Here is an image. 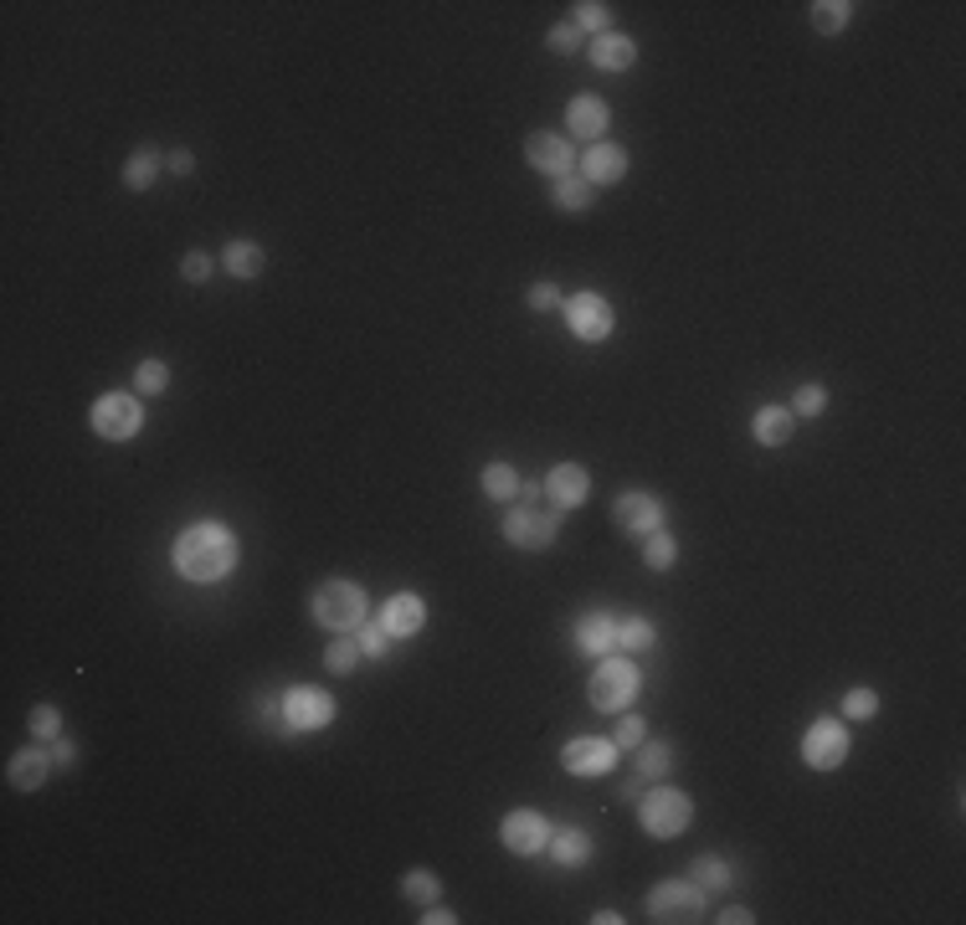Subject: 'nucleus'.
Instances as JSON below:
<instances>
[{"instance_id": "40", "label": "nucleus", "mask_w": 966, "mask_h": 925, "mask_svg": "<svg viewBox=\"0 0 966 925\" xmlns=\"http://www.w3.org/2000/svg\"><path fill=\"white\" fill-rule=\"evenodd\" d=\"M581 42H587V31L576 27V21H556V27L546 31V47L556 57H576V52H581Z\"/></svg>"}, {"instance_id": "30", "label": "nucleus", "mask_w": 966, "mask_h": 925, "mask_svg": "<svg viewBox=\"0 0 966 925\" xmlns=\"http://www.w3.org/2000/svg\"><path fill=\"white\" fill-rule=\"evenodd\" d=\"M617 648H622V653H653V648H659V628H653V617H622V622H617Z\"/></svg>"}, {"instance_id": "10", "label": "nucleus", "mask_w": 966, "mask_h": 925, "mask_svg": "<svg viewBox=\"0 0 966 925\" xmlns=\"http://www.w3.org/2000/svg\"><path fill=\"white\" fill-rule=\"evenodd\" d=\"M550 817L540 813V807H515V813H505V823H499V843H505L515 858H535V854H546V843H550Z\"/></svg>"}, {"instance_id": "5", "label": "nucleus", "mask_w": 966, "mask_h": 925, "mask_svg": "<svg viewBox=\"0 0 966 925\" xmlns=\"http://www.w3.org/2000/svg\"><path fill=\"white\" fill-rule=\"evenodd\" d=\"M88 427H93V437H103V443H129V437H140V427H144V396H134V392H103L99 401H93V411H88Z\"/></svg>"}, {"instance_id": "41", "label": "nucleus", "mask_w": 966, "mask_h": 925, "mask_svg": "<svg viewBox=\"0 0 966 925\" xmlns=\"http://www.w3.org/2000/svg\"><path fill=\"white\" fill-rule=\"evenodd\" d=\"M525 304H530L535 314H556V308L566 304V288H560V283H550V278H535L530 288H525Z\"/></svg>"}, {"instance_id": "48", "label": "nucleus", "mask_w": 966, "mask_h": 925, "mask_svg": "<svg viewBox=\"0 0 966 925\" xmlns=\"http://www.w3.org/2000/svg\"><path fill=\"white\" fill-rule=\"evenodd\" d=\"M421 925H458V915L437 899V905H421Z\"/></svg>"}, {"instance_id": "17", "label": "nucleus", "mask_w": 966, "mask_h": 925, "mask_svg": "<svg viewBox=\"0 0 966 925\" xmlns=\"http://www.w3.org/2000/svg\"><path fill=\"white\" fill-rule=\"evenodd\" d=\"M607 129H612V109H607V99H597V93H581V99L566 103V140L597 144Z\"/></svg>"}, {"instance_id": "11", "label": "nucleus", "mask_w": 966, "mask_h": 925, "mask_svg": "<svg viewBox=\"0 0 966 925\" xmlns=\"http://www.w3.org/2000/svg\"><path fill=\"white\" fill-rule=\"evenodd\" d=\"M525 160H530V170H540L546 181H566V175H576V150L566 134H556V129H535V134H525Z\"/></svg>"}, {"instance_id": "44", "label": "nucleus", "mask_w": 966, "mask_h": 925, "mask_svg": "<svg viewBox=\"0 0 966 925\" xmlns=\"http://www.w3.org/2000/svg\"><path fill=\"white\" fill-rule=\"evenodd\" d=\"M211 273H216V257L201 253V247H191V253L181 257V278H185V283H206Z\"/></svg>"}, {"instance_id": "50", "label": "nucleus", "mask_w": 966, "mask_h": 925, "mask_svg": "<svg viewBox=\"0 0 966 925\" xmlns=\"http://www.w3.org/2000/svg\"><path fill=\"white\" fill-rule=\"evenodd\" d=\"M591 925H622V915L617 911H591Z\"/></svg>"}, {"instance_id": "36", "label": "nucleus", "mask_w": 966, "mask_h": 925, "mask_svg": "<svg viewBox=\"0 0 966 925\" xmlns=\"http://www.w3.org/2000/svg\"><path fill=\"white\" fill-rule=\"evenodd\" d=\"M786 407H792V417H797V421H817L827 411V386H823V380H802L797 396H792Z\"/></svg>"}, {"instance_id": "2", "label": "nucleus", "mask_w": 966, "mask_h": 925, "mask_svg": "<svg viewBox=\"0 0 966 925\" xmlns=\"http://www.w3.org/2000/svg\"><path fill=\"white\" fill-rule=\"evenodd\" d=\"M365 612H370V597L350 576H324L314 587V597H308V617L329 632H360Z\"/></svg>"}, {"instance_id": "23", "label": "nucleus", "mask_w": 966, "mask_h": 925, "mask_svg": "<svg viewBox=\"0 0 966 925\" xmlns=\"http://www.w3.org/2000/svg\"><path fill=\"white\" fill-rule=\"evenodd\" d=\"M591 68L597 72H628L638 62V42L622 37V31H607V37H591Z\"/></svg>"}, {"instance_id": "46", "label": "nucleus", "mask_w": 966, "mask_h": 925, "mask_svg": "<svg viewBox=\"0 0 966 925\" xmlns=\"http://www.w3.org/2000/svg\"><path fill=\"white\" fill-rule=\"evenodd\" d=\"M643 786H648V782H643V776H638V771H632L628 782L617 786V802H628V807H638V802H643Z\"/></svg>"}, {"instance_id": "31", "label": "nucleus", "mask_w": 966, "mask_h": 925, "mask_svg": "<svg viewBox=\"0 0 966 925\" xmlns=\"http://www.w3.org/2000/svg\"><path fill=\"white\" fill-rule=\"evenodd\" d=\"M632 771L643 776V782H663L673 771V745L669 741H643L638 751H632Z\"/></svg>"}, {"instance_id": "37", "label": "nucleus", "mask_w": 966, "mask_h": 925, "mask_svg": "<svg viewBox=\"0 0 966 925\" xmlns=\"http://www.w3.org/2000/svg\"><path fill=\"white\" fill-rule=\"evenodd\" d=\"M612 6H607V0H581V6H576V27L587 31V37H607V31H612Z\"/></svg>"}, {"instance_id": "29", "label": "nucleus", "mask_w": 966, "mask_h": 925, "mask_svg": "<svg viewBox=\"0 0 966 925\" xmlns=\"http://www.w3.org/2000/svg\"><path fill=\"white\" fill-rule=\"evenodd\" d=\"M550 206L566 211V216H587L597 206V191L581 175H566V181H550Z\"/></svg>"}, {"instance_id": "20", "label": "nucleus", "mask_w": 966, "mask_h": 925, "mask_svg": "<svg viewBox=\"0 0 966 925\" xmlns=\"http://www.w3.org/2000/svg\"><path fill=\"white\" fill-rule=\"evenodd\" d=\"M52 771H57L52 756L37 751V745H27V751H16V756L6 761V782H11V792H42Z\"/></svg>"}, {"instance_id": "15", "label": "nucleus", "mask_w": 966, "mask_h": 925, "mask_svg": "<svg viewBox=\"0 0 966 925\" xmlns=\"http://www.w3.org/2000/svg\"><path fill=\"white\" fill-rule=\"evenodd\" d=\"M612 519L622 525L628 535H648V530H663V499L653 489H622L612 499Z\"/></svg>"}, {"instance_id": "43", "label": "nucleus", "mask_w": 966, "mask_h": 925, "mask_svg": "<svg viewBox=\"0 0 966 925\" xmlns=\"http://www.w3.org/2000/svg\"><path fill=\"white\" fill-rule=\"evenodd\" d=\"M355 638H360V648H365V659H386V653H392V632L380 628V622H360V632H355Z\"/></svg>"}, {"instance_id": "28", "label": "nucleus", "mask_w": 966, "mask_h": 925, "mask_svg": "<svg viewBox=\"0 0 966 925\" xmlns=\"http://www.w3.org/2000/svg\"><path fill=\"white\" fill-rule=\"evenodd\" d=\"M807 21H813L817 37H843V31L854 27V0H813Z\"/></svg>"}, {"instance_id": "18", "label": "nucleus", "mask_w": 966, "mask_h": 925, "mask_svg": "<svg viewBox=\"0 0 966 925\" xmlns=\"http://www.w3.org/2000/svg\"><path fill=\"white\" fill-rule=\"evenodd\" d=\"M376 622L392 632V638H417V632L427 628V602H421L417 591H392V597L380 602Z\"/></svg>"}, {"instance_id": "14", "label": "nucleus", "mask_w": 966, "mask_h": 925, "mask_svg": "<svg viewBox=\"0 0 966 925\" xmlns=\"http://www.w3.org/2000/svg\"><path fill=\"white\" fill-rule=\"evenodd\" d=\"M560 766L571 776H607L617 766V741L607 735H576V741L560 745Z\"/></svg>"}, {"instance_id": "13", "label": "nucleus", "mask_w": 966, "mask_h": 925, "mask_svg": "<svg viewBox=\"0 0 966 925\" xmlns=\"http://www.w3.org/2000/svg\"><path fill=\"white\" fill-rule=\"evenodd\" d=\"M576 175L591 185V191H602V185H622L628 181V150L612 140H597L587 144V150L576 154Z\"/></svg>"}, {"instance_id": "6", "label": "nucleus", "mask_w": 966, "mask_h": 925, "mask_svg": "<svg viewBox=\"0 0 966 925\" xmlns=\"http://www.w3.org/2000/svg\"><path fill=\"white\" fill-rule=\"evenodd\" d=\"M499 535H505L515 550H550L560 535V509H535V505H509L499 519Z\"/></svg>"}, {"instance_id": "3", "label": "nucleus", "mask_w": 966, "mask_h": 925, "mask_svg": "<svg viewBox=\"0 0 966 925\" xmlns=\"http://www.w3.org/2000/svg\"><path fill=\"white\" fill-rule=\"evenodd\" d=\"M638 689H643L638 663L607 653V659H597V669H591V679H587V700L597 715H622V710L638 700Z\"/></svg>"}, {"instance_id": "45", "label": "nucleus", "mask_w": 966, "mask_h": 925, "mask_svg": "<svg viewBox=\"0 0 966 925\" xmlns=\"http://www.w3.org/2000/svg\"><path fill=\"white\" fill-rule=\"evenodd\" d=\"M47 756H52V766H57V771H72V766H78V741L57 735V741L47 745Z\"/></svg>"}, {"instance_id": "21", "label": "nucleus", "mask_w": 966, "mask_h": 925, "mask_svg": "<svg viewBox=\"0 0 966 925\" xmlns=\"http://www.w3.org/2000/svg\"><path fill=\"white\" fill-rule=\"evenodd\" d=\"M792 433H797V417H792V407H782V401H766V407H756V417H751V437H756L761 448H786Z\"/></svg>"}, {"instance_id": "4", "label": "nucleus", "mask_w": 966, "mask_h": 925, "mask_svg": "<svg viewBox=\"0 0 966 925\" xmlns=\"http://www.w3.org/2000/svg\"><path fill=\"white\" fill-rule=\"evenodd\" d=\"M638 823H643L648 838H679V833H689V823H694V797L689 792H679V786H663L653 782L643 792V802H638Z\"/></svg>"}, {"instance_id": "1", "label": "nucleus", "mask_w": 966, "mask_h": 925, "mask_svg": "<svg viewBox=\"0 0 966 925\" xmlns=\"http://www.w3.org/2000/svg\"><path fill=\"white\" fill-rule=\"evenodd\" d=\"M170 561H175V571H181L185 581L206 587V581H226V576L237 571L242 546L222 519H196V525H185V530L175 535Z\"/></svg>"}, {"instance_id": "47", "label": "nucleus", "mask_w": 966, "mask_h": 925, "mask_svg": "<svg viewBox=\"0 0 966 925\" xmlns=\"http://www.w3.org/2000/svg\"><path fill=\"white\" fill-rule=\"evenodd\" d=\"M165 170H170V175H191V170H196V154H191V150H170L165 154Z\"/></svg>"}, {"instance_id": "9", "label": "nucleus", "mask_w": 966, "mask_h": 925, "mask_svg": "<svg viewBox=\"0 0 966 925\" xmlns=\"http://www.w3.org/2000/svg\"><path fill=\"white\" fill-rule=\"evenodd\" d=\"M854 741H848V725L843 720H813L802 730V766L813 771H838L848 761Z\"/></svg>"}, {"instance_id": "49", "label": "nucleus", "mask_w": 966, "mask_h": 925, "mask_svg": "<svg viewBox=\"0 0 966 925\" xmlns=\"http://www.w3.org/2000/svg\"><path fill=\"white\" fill-rule=\"evenodd\" d=\"M714 921H720V925H751V921H756V915L745 911V905H725V911L714 915Z\"/></svg>"}, {"instance_id": "26", "label": "nucleus", "mask_w": 966, "mask_h": 925, "mask_svg": "<svg viewBox=\"0 0 966 925\" xmlns=\"http://www.w3.org/2000/svg\"><path fill=\"white\" fill-rule=\"evenodd\" d=\"M119 175H124V191H134V196H140V191H154V181H160V175H165V154L160 150H150V144H144V150H134L124 160V170H119Z\"/></svg>"}, {"instance_id": "42", "label": "nucleus", "mask_w": 966, "mask_h": 925, "mask_svg": "<svg viewBox=\"0 0 966 925\" xmlns=\"http://www.w3.org/2000/svg\"><path fill=\"white\" fill-rule=\"evenodd\" d=\"M612 741H617V751H638V745L648 741V725H643V715H632V710H622V715H617Z\"/></svg>"}, {"instance_id": "16", "label": "nucleus", "mask_w": 966, "mask_h": 925, "mask_svg": "<svg viewBox=\"0 0 966 925\" xmlns=\"http://www.w3.org/2000/svg\"><path fill=\"white\" fill-rule=\"evenodd\" d=\"M540 484H546V499L560 509V515H566V509H581V505H587V494H591L587 462H571V458L556 462V468H550Z\"/></svg>"}, {"instance_id": "35", "label": "nucleus", "mask_w": 966, "mask_h": 925, "mask_svg": "<svg viewBox=\"0 0 966 925\" xmlns=\"http://www.w3.org/2000/svg\"><path fill=\"white\" fill-rule=\"evenodd\" d=\"M838 715H843V720H854V725H868V720L879 715V689L854 684V689H848V694L838 700Z\"/></svg>"}, {"instance_id": "32", "label": "nucleus", "mask_w": 966, "mask_h": 925, "mask_svg": "<svg viewBox=\"0 0 966 925\" xmlns=\"http://www.w3.org/2000/svg\"><path fill=\"white\" fill-rule=\"evenodd\" d=\"M360 659H365V648H360V638H355V632H335V638H329V648H324V669L339 673V679L360 669Z\"/></svg>"}, {"instance_id": "7", "label": "nucleus", "mask_w": 966, "mask_h": 925, "mask_svg": "<svg viewBox=\"0 0 966 925\" xmlns=\"http://www.w3.org/2000/svg\"><path fill=\"white\" fill-rule=\"evenodd\" d=\"M643 911L653 925H684V921H700L704 915V890L694 880H663L648 890Z\"/></svg>"}, {"instance_id": "25", "label": "nucleus", "mask_w": 966, "mask_h": 925, "mask_svg": "<svg viewBox=\"0 0 966 925\" xmlns=\"http://www.w3.org/2000/svg\"><path fill=\"white\" fill-rule=\"evenodd\" d=\"M478 489H484V499H494V505H519L525 474H519L515 462H484V474H478Z\"/></svg>"}, {"instance_id": "24", "label": "nucleus", "mask_w": 966, "mask_h": 925, "mask_svg": "<svg viewBox=\"0 0 966 925\" xmlns=\"http://www.w3.org/2000/svg\"><path fill=\"white\" fill-rule=\"evenodd\" d=\"M222 267L232 273V278H242V283L263 278V267H267L263 242H253V237H232V242L222 247Z\"/></svg>"}, {"instance_id": "34", "label": "nucleus", "mask_w": 966, "mask_h": 925, "mask_svg": "<svg viewBox=\"0 0 966 925\" xmlns=\"http://www.w3.org/2000/svg\"><path fill=\"white\" fill-rule=\"evenodd\" d=\"M643 566L648 571H673L679 566V540L669 530H648L643 535Z\"/></svg>"}, {"instance_id": "8", "label": "nucleus", "mask_w": 966, "mask_h": 925, "mask_svg": "<svg viewBox=\"0 0 966 925\" xmlns=\"http://www.w3.org/2000/svg\"><path fill=\"white\" fill-rule=\"evenodd\" d=\"M566 324H571V335L581 339V345H607L617 329V308L607 294H597V288H581V294L566 298Z\"/></svg>"}, {"instance_id": "22", "label": "nucleus", "mask_w": 966, "mask_h": 925, "mask_svg": "<svg viewBox=\"0 0 966 925\" xmlns=\"http://www.w3.org/2000/svg\"><path fill=\"white\" fill-rule=\"evenodd\" d=\"M546 854L556 858L560 870H581V864H591V854H597V843H591V833L587 827H556L550 833V843H546Z\"/></svg>"}, {"instance_id": "19", "label": "nucleus", "mask_w": 966, "mask_h": 925, "mask_svg": "<svg viewBox=\"0 0 966 925\" xmlns=\"http://www.w3.org/2000/svg\"><path fill=\"white\" fill-rule=\"evenodd\" d=\"M571 643H576V653H587V659H607L617 648V617L602 612V607L581 612L571 628Z\"/></svg>"}, {"instance_id": "38", "label": "nucleus", "mask_w": 966, "mask_h": 925, "mask_svg": "<svg viewBox=\"0 0 966 925\" xmlns=\"http://www.w3.org/2000/svg\"><path fill=\"white\" fill-rule=\"evenodd\" d=\"M170 392V365L165 360H140L134 365V396H165Z\"/></svg>"}, {"instance_id": "12", "label": "nucleus", "mask_w": 966, "mask_h": 925, "mask_svg": "<svg viewBox=\"0 0 966 925\" xmlns=\"http://www.w3.org/2000/svg\"><path fill=\"white\" fill-rule=\"evenodd\" d=\"M335 720V700L324 694V689L314 684H294V689H283V730H324Z\"/></svg>"}, {"instance_id": "39", "label": "nucleus", "mask_w": 966, "mask_h": 925, "mask_svg": "<svg viewBox=\"0 0 966 925\" xmlns=\"http://www.w3.org/2000/svg\"><path fill=\"white\" fill-rule=\"evenodd\" d=\"M27 730H31V741L52 745L57 735H62V710H57V704H31V715H27Z\"/></svg>"}, {"instance_id": "27", "label": "nucleus", "mask_w": 966, "mask_h": 925, "mask_svg": "<svg viewBox=\"0 0 966 925\" xmlns=\"http://www.w3.org/2000/svg\"><path fill=\"white\" fill-rule=\"evenodd\" d=\"M689 880L710 895V890H730L741 874H735V864H730L725 854H694V858H689Z\"/></svg>"}, {"instance_id": "33", "label": "nucleus", "mask_w": 966, "mask_h": 925, "mask_svg": "<svg viewBox=\"0 0 966 925\" xmlns=\"http://www.w3.org/2000/svg\"><path fill=\"white\" fill-rule=\"evenodd\" d=\"M401 899H411V905H437V899H443V874H433L427 864L407 870L401 874Z\"/></svg>"}]
</instances>
